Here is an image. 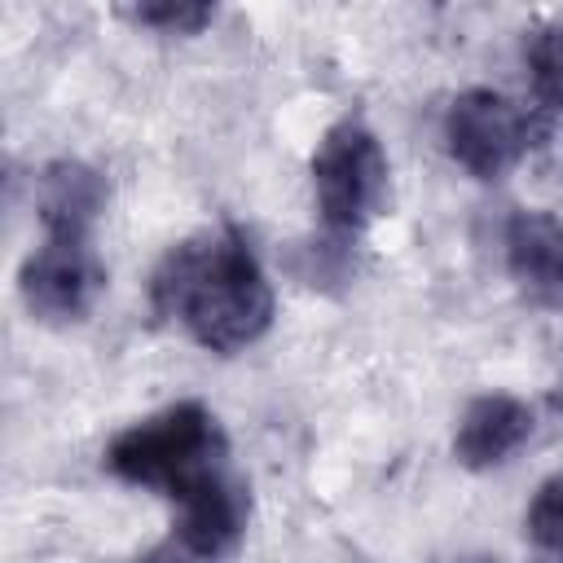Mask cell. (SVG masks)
I'll use <instances>...</instances> for the list:
<instances>
[{
  "instance_id": "1",
  "label": "cell",
  "mask_w": 563,
  "mask_h": 563,
  "mask_svg": "<svg viewBox=\"0 0 563 563\" xmlns=\"http://www.w3.org/2000/svg\"><path fill=\"white\" fill-rule=\"evenodd\" d=\"M106 471L132 488H150L176 506V545L216 563L251 515L246 479L229 462V435L202 400H176L106 444Z\"/></svg>"
},
{
  "instance_id": "2",
  "label": "cell",
  "mask_w": 563,
  "mask_h": 563,
  "mask_svg": "<svg viewBox=\"0 0 563 563\" xmlns=\"http://www.w3.org/2000/svg\"><path fill=\"white\" fill-rule=\"evenodd\" d=\"M150 308L158 317H176L198 347L233 356L273 325L277 303L251 242L224 224L176 242L158 260L150 277Z\"/></svg>"
},
{
  "instance_id": "3",
  "label": "cell",
  "mask_w": 563,
  "mask_h": 563,
  "mask_svg": "<svg viewBox=\"0 0 563 563\" xmlns=\"http://www.w3.org/2000/svg\"><path fill=\"white\" fill-rule=\"evenodd\" d=\"M550 136V119L537 106H519L497 88H466L444 110L449 158L475 180H501Z\"/></svg>"
},
{
  "instance_id": "4",
  "label": "cell",
  "mask_w": 563,
  "mask_h": 563,
  "mask_svg": "<svg viewBox=\"0 0 563 563\" xmlns=\"http://www.w3.org/2000/svg\"><path fill=\"white\" fill-rule=\"evenodd\" d=\"M312 194L330 233H361L387 202V154L361 119H339L312 150Z\"/></svg>"
},
{
  "instance_id": "5",
  "label": "cell",
  "mask_w": 563,
  "mask_h": 563,
  "mask_svg": "<svg viewBox=\"0 0 563 563\" xmlns=\"http://www.w3.org/2000/svg\"><path fill=\"white\" fill-rule=\"evenodd\" d=\"M106 290V264L92 238L79 233H44V242L18 268V295L26 312L44 325L84 321Z\"/></svg>"
},
{
  "instance_id": "6",
  "label": "cell",
  "mask_w": 563,
  "mask_h": 563,
  "mask_svg": "<svg viewBox=\"0 0 563 563\" xmlns=\"http://www.w3.org/2000/svg\"><path fill=\"white\" fill-rule=\"evenodd\" d=\"M532 409L519 400V396H506V391H484L475 396L462 418H457V431H453V457L457 466L466 471H493L501 462H510L528 435H532Z\"/></svg>"
},
{
  "instance_id": "7",
  "label": "cell",
  "mask_w": 563,
  "mask_h": 563,
  "mask_svg": "<svg viewBox=\"0 0 563 563\" xmlns=\"http://www.w3.org/2000/svg\"><path fill=\"white\" fill-rule=\"evenodd\" d=\"M35 211L44 233H79L92 238L97 216L106 211V180L97 167L79 158H53L35 176Z\"/></svg>"
},
{
  "instance_id": "8",
  "label": "cell",
  "mask_w": 563,
  "mask_h": 563,
  "mask_svg": "<svg viewBox=\"0 0 563 563\" xmlns=\"http://www.w3.org/2000/svg\"><path fill=\"white\" fill-rule=\"evenodd\" d=\"M510 277L545 299H563V220L550 211H515L506 220Z\"/></svg>"
},
{
  "instance_id": "9",
  "label": "cell",
  "mask_w": 563,
  "mask_h": 563,
  "mask_svg": "<svg viewBox=\"0 0 563 563\" xmlns=\"http://www.w3.org/2000/svg\"><path fill=\"white\" fill-rule=\"evenodd\" d=\"M523 66H528V84H532V101L537 110L563 114V18H545L528 31L523 40Z\"/></svg>"
},
{
  "instance_id": "10",
  "label": "cell",
  "mask_w": 563,
  "mask_h": 563,
  "mask_svg": "<svg viewBox=\"0 0 563 563\" xmlns=\"http://www.w3.org/2000/svg\"><path fill=\"white\" fill-rule=\"evenodd\" d=\"M523 528H528V541L545 554V563H563V471L537 488L523 515Z\"/></svg>"
},
{
  "instance_id": "11",
  "label": "cell",
  "mask_w": 563,
  "mask_h": 563,
  "mask_svg": "<svg viewBox=\"0 0 563 563\" xmlns=\"http://www.w3.org/2000/svg\"><path fill=\"white\" fill-rule=\"evenodd\" d=\"M123 18H132L136 26H150V31H163V35H198L211 18H216V4H194V0H158V4H136V9H123Z\"/></svg>"
},
{
  "instance_id": "12",
  "label": "cell",
  "mask_w": 563,
  "mask_h": 563,
  "mask_svg": "<svg viewBox=\"0 0 563 563\" xmlns=\"http://www.w3.org/2000/svg\"><path fill=\"white\" fill-rule=\"evenodd\" d=\"M141 563H207V559H198V554H189L185 545H176V541H167V545H158V550H150Z\"/></svg>"
},
{
  "instance_id": "13",
  "label": "cell",
  "mask_w": 563,
  "mask_h": 563,
  "mask_svg": "<svg viewBox=\"0 0 563 563\" xmlns=\"http://www.w3.org/2000/svg\"><path fill=\"white\" fill-rule=\"evenodd\" d=\"M457 563H497V559H488V554H471V559H457Z\"/></svg>"
}]
</instances>
